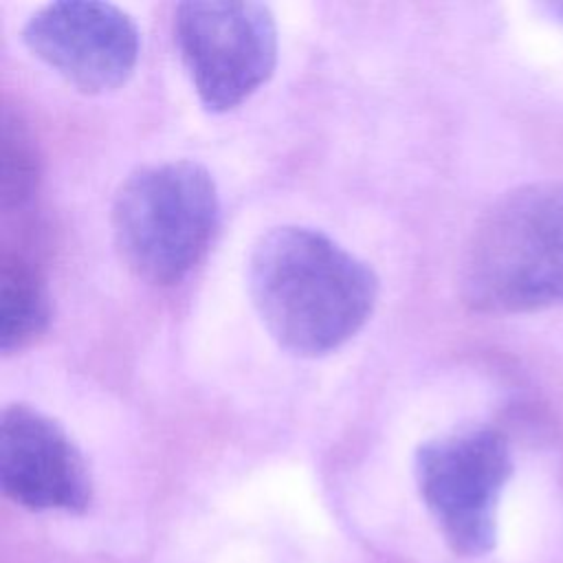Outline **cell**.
<instances>
[{
    "label": "cell",
    "instance_id": "6da1fadb",
    "mask_svg": "<svg viewBox=\"0 0 563 563\" xmlns=\"http://www.w3.org/2000/svg\"><path fill=\"white\" fill-rule=\"evenodd\" d=\"M246 279L268 334L306 358L345 345L378 299L372 266L330 235L299 224L273 227L253 244Z\"/></svg>",
    "mask_w": 563,
    "mask_h": 563
},
{
    "label": "cell",
    "instance_id": "7a4b0ae2",
    "mask_svg": "<svg viewBox=\"0 0 563 563\" xmlns=\"http://www.w3.org/2000/svg\"><path fill=\"white\" fill-rule=\"evenodd\" d=\"M460 290L484 314L563 306V180L515 187L482 213L464 249Z\"/></svg>",
    "mask_w": 563,
    "mask_h": 563
},
{
    "label": "cell",
    "instance_id": "3957f363",
    "mask_svg": "<svg viewBox=\"0 0 563 563\" xmlns=\"http://www.w3.org/2000/svg\"><path fill=\"white\" fill-rule=\"evenodd\" d=\"M218 222L216 183L196 161L134 169L119 185L110 211L121 262L152 286L183 282L207 255Z\"/></svg>",
    "mask_w": 563,
    "mask_h": 563
},
{
    "label": "cell",
    "instance_id": "277c9868",
    "mask_svg": "<svg viewBox=\"0 0 563 563\" xmlns=\"http://www.w3.org/2000/svg\"><path fill=\"white\" fill-rule=\"evenodd\" d=\"M510 473L508 442L493 427L455 429L418 446V493L455 554L482 556L493 550L497 506Z\"/></svg>",
    "mask_w": 563,
    "mask_h": 563
},
{
    "label": "cell",
    "instance_id": "5b68a950",
    "mask_svg": "<svg viewBox=\"0 0 563 563\" xmlns=\"http://www.w3.org/2000/svg\"><path fill=\"white\" fill-rule=\"evenodd\" d=\"M174 42L200 103L227 112L257 92L277 64V24L249 0L180 2Z\"/></svg>",
    "mask_w": 563,
    "mask_h": 563
},
{
    "label": "cell",
    "instance_id": "8992f818",
    "mask_svg": "<svg viewBox=\"0 0 563 563\" xmlns=\"http://www.w3.org/2000/svg\"><path fill=\"white\" fill-rule=\"evenodd\" d=\"M22 40L40 62L86 95L123 86L141 51L139 26L130 13L95 0L40 7L24 22Z\"/></svg>",
    "mask_w": 563,
    "mask_h": 563
},
{
    "label": "cell",
    "instance_id": "52a82bcc",
    "mask_svg": "<svg viewBox=\"0 0 563 563\" xmlns=\"http://www.w3.org/2000/svg\"><path fill=\"white\" fill-rule=\"evenodd\" d=\"M0 484L11 501L29 510L84 512L92 501L79 446L57 420L24 402L2 411Z\"/></svg>",
    "mask_w": 563,
    "mask_h": 563
},
{
    "label": "cell",
    "instance_id": "ba28073f",
    "mask_svg": "<svg viewBox=\"0 0 563 563\" xmlns=\"http://www.w3.org/2000/svg\"><path fill=\"white\" fill-rule=\"evenodd\" d=\"M53 303L40 268L22 255H2L0 264V350L29 347L51 323Z\"/></svg>",
    "mask_w": 563,
    "mask_h": 563
},
{
    "label": "cell",
    "instance_id": "9c48e42d",
    "mask_svg": "<svg viewBox=\"0 0 563 563\" xmlns=\"http://www.w3.org/2000/svg\"><path fill=\"white\" fill-rule=\"evenodd\" d=\"M22 125L4 121L2 128V198L22 202L31 196L35 185V154Z\"/></svg>",
    "mask_w": 563,
    "mask_h": 563
},
{
    "label": "cell",
    "instance_id": "30bf717a",
    "mask_svg": "<svg viewBox=\"0 0 563 563\" xmlns=\"http://www.w3.org/2000/svg\"><path fill=\"white\" fill-rule=\"evenodd\" d=\"M545 11H548L559 24H563V2H548V4H545Z\"/></svg>",
    "mask_w": 563,
    "mask_h": 563
}]
</instances>
